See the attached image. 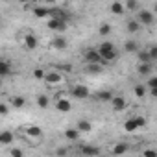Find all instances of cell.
Segmentation results:
<instances>
[{"mask_svg": "<svg viewBox=\"0 0 157 157\" xmlns=\"http://www.w3.org/2000/svg\"><path fill=\"white\" fill-rule=\"evenodd\" d=\"M98 54L102 56V59L104 61H115L117 57H118V52H117V48H115V44L113 43H109V41H105V43H102L100 46H98Z\"/></svg>", "mask_w": 157, "mask_h": 157, "instance_id": "cell-1", "label": "cell"}, {"mask_svg": "<svg viewBox=\"0 0 157 157\" xmlns=\"http://www.w3.org/2000/svg\"><path fill=\"white\" fill-rule=\"evenodd\" d=\"M83 59L87 61V65H107V61H104L102 59V56L98 54V50H87L85 52V56H83Z\"/></svg>", "mask_w": 157, "mask_h": 157, "instance_id": "cell-2", "label": "cell"}, {"mask_svg": "<svg viewBox=\"0 0 157 157\" xmlns=\"http://www.w3.org/2000/svg\"><path fill=\"white\" fill-rule=\"evenodd\" d=\"M153 21H155V17H153V13L148 11V10H140L139 15H137V22H139V24L150 26V24H153Z\"/></svg>", "mask_w": 157, "mask_h": 157, "instance_id": "cell-3", "label": "cell"}, {"mask_svg": "<svg viewBox=\"0 0 157 157\" xmlns=\"http://www.w3.org/2000/svg\"><path fill=\"white\" fill-rule=\"evenodd\" d=\"M70 94H72L74 98L83 100V98H87V96H89V89H87L85 85H76V87H72V89H70Z\"/></svg>", "mask_w": 157, "mask_h": 157, "instance_id": "cell-4", "label": "cell"}, {"mask_svg": "<svg viewBox=\"0 0 157 157\" xmlns=\"http://www.w3.org/2000/svg\"><path fill=\"white\" fill-rule=\"evenodd\" d=\"M22 43H24V46H26L28 50H33V48H37V44H39V41H37V37H35L33 33H26Z\"/></svg>", "mask_w": 157, "mask_h": 157, "instance_id": "cell-5", "label": "cell"}, {"mask_svg": "<svg viewBox=\"0 0 157 157\" xmlns=\"http://www.w3.org/2000/svg\"><path fill=\"white\" fill-rule=\"evenodd\" d=\"M111 105H113L115 111H124V109L128 107V104H126V100H124L122 96H113V98H111Z\"/></svg>", "mask_w": 157, "mask_h": 157, "instance_id": "cell-6", "label": "cell"}, {"mask_svg": "<svg viewBox=\"0 0 157 157\" xmlns=\"http://www.w3.org/2000/svg\"><path fill=\"white\" fill-rule=\"evenodd\" d=\"M44 82L48 85H57L61 82V74L59 72H48V74H44Z\"/></svg>", "mask_w": 157, "mask_h": 157, "instance_id": "cell-7", "label": "cell"}, {"mask_svg": "<svg viewBox=\"0 0 157 157\" xmlns=\"http://www.w3.org/2000/svg\"><path fill=\"white\" fill-rule=\"evenodd\" d=\"M65 26H67V22H65V21H61V19H50V21H48V28H50V30L63 32V30H65Z\"/></svg>", "mask_w": 157, "mask_h": 157, "instance_id": "cell-8", "label": "cell"}, {"mask_svg": "<svg viewBox=\"0 0 157 157\" xmlns=\"http://www.w3.org/2000/svg\"><path fill=\"white\" fill-rule=\"evenodd\" d=\"M56 107H57V111H61V113H68V111L72 109V104H70L68 100H65V98H59V100L56 102Z\"/></svg>", "mask_w": 157, "mask_h": 157, "instance_id": "cell-9", "label": "cell"}, {"mask_svg": "<svg viewBox=\"0 0 157 157\" xmlns=\"http://www.w3.org/2000/svg\"><path fill=\"white\" fill-rule=\"evenodd\" d=\"M80 151L83 155H89V157H94V155H100V150L94 148V146H80Z\"/></svg>", "mask_w": 157, "mask_h": 157, "instance_id": "cell-10", "label": "cell"}, {"mask_svg": "<svg viewBox=\"0 0 157 157\" xmlns=\"http://www.w3.org/2000/svg\"><path fill=\"white\" fill-rule=\"evenodd\" d=\"M26 135H30V137H33V139H41V137H43V129H41L39 126H30V128L26 129Z\"/></svg>", "mask_w": 157, "mask_h": 157, "instance_id": "cell-11", "label": "cell"}, {"mask_svg": "<svg viewBox=\"0 0 157 157\" xmlns=\"http://www.w3.org/2000/svg\"><path fill=\"white\" fill-rule=\"evenodd\" d=\"M78 131H80V133H89L91 129H93V126H91V122L89 120H80V122H78V128H76Z\"/></svg>", "mask_w": 157, "mask_h": 157, "instance_id": "cell-12", "label": "cell"}, {"mask_svg": "<svg viewBox=\"0 0 157 157\" xmlns=\"http://www.w3.org/2000/svg\"><path fill=\"white\" fill-rule=\"evenodd\" d=\"M128 148H129V146H128L126 142H118V144H115V146L111 148V151H113L115 155H122V153L128 151Z\"/></svg>", "mask_w": 157, "mask_h": 157, "instance_id": "cell-13", "label": "cell"}, {"mask_svg": "<svg viewBox=\"0 0 157 157\" xmlns=\"http://www.w3.org/2000/svg\"><path fill=\"white\" fill-rule=\"evenodd\" d=\"M52 46L56 50H63V48H67V39L65 37H56V39H52Z\"/></svg>", "mask_w": 157, "mask_h": 157, "instance_id": "cell-14", "label": "cell"}, {"mask_svg": "<svg viewBox=\"0 0 157 157\" xmlns=\"http://www.w3.org/2000/svg\"><path fill=\"white\" fill-rule=\"evenodd\" d=\"M10 74H11V65L8 61L0 59V78H2V76H10Z\"/></svg>", "mask_w": 157, "mask_h": 157, "instance_id": "cell-15", "label": "cell"}, {"mask_svg": "<svg viewBox=\"0 0 157 157\" xmlns=\"http://www.w3.org/2000/svg\"><path fill=\"white\" fill-rule=\"evenodd\" d=\"M124 129H126L128 133H133V131H137V129H139V126H137L135 118H128V120H126V124H124Z\"/></svg>", "mask_w": 157, "mask_h": 157, "instance_id": "cell-16", "label": "cell"}, {"mask_svg": "<svg viewBox=\"0 0 157 157\" xmlns=\"http://www.w3.org/2000/svg\"><path fill=\"white\" fill-rule=\"evenodd\" d=\"M33 15L35 17H46V15H50V8H44V6H37L35 10H33Z\"/></svg>", "mask_w": 157, "mask_h": 157, "instance_id": "cell-17", "label": "cell"}, {"mask_svg": "<svg viewBox=\"0 0 157 157\" xmlns=\"http://www.w3.org/2000/svg\"><path fill=\"white\" fill-rule=\"evenodd\" d=\"M137 72H139L140 76H146V74L151 72V65H150V63H140V65L137 67Z\"/></svg>", "mask_w": 157, "mask_h": 157, "instance_id": "cell-18", "label": "cell"}, {"mask_svg": "<svg viewBox=\"0 0 157 157\" xmlns=\"http://www.w3.org/2000/svg\"><path fill=\"white\" fill-rule=\"evenodd\" d=\"M65 137L70 139V140H78V139H80V131L74 129V128H68V129L65 131Z\"/></svg>", "mask_w": 157, "mask_h": 157, "instance_id": "cell-19", "label": "cell"}, {"mask_svg": "<svg viewBox=\"0 0 157 157\" xmlns=\"http://www.w3.org/2000/svg\"><path fill=\"white\" fill-rule=\"evenodd\" d=\"M48 104H50V98H48L46 94H39V96H37V105H39V107L46 109V107H48Z\"/></svg>", "mask_w": 157, "mask_h": 157, "instance_id": "cell-20", "label": "cell"}, {"mask_svg": "<svg viewBox=\"0 0 157 157\" xmlns=\"http://www.w3.org/2000/svg\"><path fill=\"white\" fill-rule=\"evenodd\" d=\"M111 11H113L115 15H122V13H124V4H122V2H113V4H111Z\"/></svg>", "mask_w": 157, "mask_h": 157, "instance_id": "cell-21", "label": "cell"}, {"mask_svg": "<svg viewBox=\"0 0 157 157\" xmlns=\"http://www.w3.org/2000/svg\"><path fill=\"white\" fill-rule=\"evenodd\" d=\"M133 93H135L137 98H144V94H146V87H144L142 83H139V85L133 87Z\"/></svg>", "mask_w": 157, "mask_h": 157, "instance_id": "cell-22", "label": "cell"}, {"mask_svg": "<svg viewBox=\"0 0 157 157\" xmlns=\"http://www.w3.org/2000/svg\"><path fill=\"white\" fill-rule=\"evenodd\" d=\"M96 98H98V100H102V102H111L113 93H109V91H100V93L96 94Z\"/></svg>", "mask_w": 157, "mask_h": 157, "instance_id": "cell-23", "label": "cell"}, {"mask_svg": "<svg viewBox=\"0 0 157 157\" xmlns=\"http://www.w3.org/2000/svg\"><path fill=\"white\" fill-rule=\"evenodd\" d=\"M126 28H128V32H129V33H137V32L140 30V24H139L137 21H129Z\"/></svg>", "mask_w": 157, "mask_h": 157, "instance_id": "cell-24", "label": "cell"}, {"mask_svg": "<svg viewBox=\"0 0 157 157\" xmlns=\"http://www.w3.org/2000/svg\"><path fill=\"white\" fill-rule=\"evenodd\" d=\"M24 104H26V100H24L22 96H13V98H11V105L17 107V109H21Z\"/></svg>", "mask_w": 157, "mask_h": 157, "instance_id": "cell-25", "label": "cell"}, {"mask_svg": "<svg viewBox=\"0 0 157 157\" xmlns=\"http://www.w3.org/2000/svg\"><path fill=\"white\" fill-rule=\"evenodd\" d=\"M124 48H126V52H137L139 50V46H137L135 41H126L124 43Z\"/></svg>", "mask_w": 157, "mask_h": 157, "instance_id": "cell-26", "label": "cell"}, {"mask_svg": "<svg viewBox=\"0 0 157 157\" xmlns=\"http://www.w3.org/2000/svg\"><path fill=\"white\" fill-rule=\"evenodd\" d=\"M133 11V10H139V2H135V0H128V2L124 4V11Z\"/></svg>", "mask_w": 157, "mask_h": 157, "instance_id": "cell-27", "label": "cell"}, {"mask_svg": "<svg viewBox=\"0 0 157 157\" xmlns=\"http://www.w3.org/2000/svg\"><path fill=\"white\" fill-rule=\"evenodd\" d=\"M98 33H100V35H109V33H111V24L104 22V24L98 28Z\"/></svg>", "mask_w": 157, "mask_h": 157, "instance_id": "cell-28", "label": "cell"}, {"mask_svg": "<svg viewBox=\"0 0 157 157\" xmlns=\"http://www.w3.org/2000/svg\"><path fill=\"white\" fill-rule=\"evenodd\" d=\"M87 70L91 74H100V72H104V67L102 65H87Z\"/></svg>", "mask_w": 157, "mask_h": 157, "instance_id": "cell-29", "label": "cell"}, {"mask_svg": "<svg viewBox=\"0 0 157 157\" xmlns=\"http://www.w3.org/2000/svg\"><path fill=\"white\" fill-rule=\"evenodd\" d=\"M11 142H13V133L2 131V144H11Z\"/></svg>", "mask_w": 157, "mask_h": 157, "instance_id": "cell-30", "label": "cell"}, {"mask_svg": "<svg viewBox=\"0 0 157 157\" xmlns=\"http://www.w3.org/2000/svg\"><path fill=\"white\" fill-rule=\"evenodd\" d=\"M10 155L11 157H24V151L21 148H10Z\"/></svg>", "mask_w": 157, "mask_h": 157, "instance_id": "cell-31", "label": "cell"}, {"mask_svg": "<svg viewBox=\"0 0 157 157\" xmlns=\"http://www.w3.org/2000/svg\"><path fill=\"white\" fill-rule=\"evenodd\" d=\"M44 74H46V72H44L43 68H35V70H33V78H35V80H44Z\"/></svg>", "mask_w": 157, "mask_h": 157, "instance_id": "cell-32", "label": "cell"}, {"mask_svg": "<svg viewBox=\"0 0 157 157\" xmlns=\"http://www.w3.org/2000/svg\"><path fill=\"white\" fill-rule=\"evenodd\" d=\"M139 59H140V63H150V65H151V59H150L148 52H140V54H139Z\"/></svg>", "mask_w": 157, "mask_h": 157, "instance_id": "cell-33", "label": "cell"}, {"mask_svg": "<svg viewBox=\"0 0 157 157\" xmlns=\"http://www.w3.org/2000/svg\"><path fill=\"white\" fill-rule=\"evenodd\" d=\"M144 157H157V151L155 150H151V148H148V150H144V153H142Z\"/></svg>", "mask_w": 157, "mask_h": 157, "instance_id": "cell-34", "label": "cell"}, {"mask_svg": "<svg viewBox=\"0 0 157 157\" xmlns=\"http://www.w3.org/2000/svg\"><path fill=\"white\" fill-rule=\"evenodd\" d=\"M148 56H150V59L153 61V59H157V48L155 46H151L150 48V52H148Z\"/></svg>", "mask_w": 157, "mask_h": 157, "instance_id": "cell-35", "label": "cell"}, {"mask_svg": "<svg viewBox=\"0 0 157 157\" xmlns=\"http://www.w3.org/2000/svg\"><path fill=\"white\" fill-rule=\"evenodd\" d=\"M135 122H137V126H139V128H142V126L146 124V120H144L142 117H135Z\"/></svg>", "mask_w": 157, "mask_h": 157, "instance_id": "cell-36", "label": "cell"}, {"mask_svg": "<svg viewBox=\"0 0 157 157\" xmlns=\"http://www.w3.org/2000/svg\"><path fill=\"white\" fill-rule=\"evenodd\" d=\"M8 111H10V109H8V105H6V104H0V115H6Z\"/></svg>", "mask_w": 157, "mask_h": 157, "instance_id": "cell-37", "label": "cell"}, {"mask_svg": "<svg viewBox=\"0 0 157 157\" xmlns=\"http://www.w3.org/2000/svg\"><path fill=\"white\" fill-rule=\"evenodd\" d=\"M0 144H2V131H0Z\"/></svg>", "mask_w": 157, "mask_h": 157, "instance_id": "cell-38", "label": "cell"}, {"mask_svg": "<svg viewBox=\"0 0 157 157\" xmlns=\"http://www.w3.org/2000/svg\"><path fill=\"white\" fill-rule=\"evenodd\" d=\"M57 157H63V155H57Z\"/></svg>", "mask_w": 157, "mask_h": 157, "instance_id": "cell-39", "label": "cell"}]
</instances>
